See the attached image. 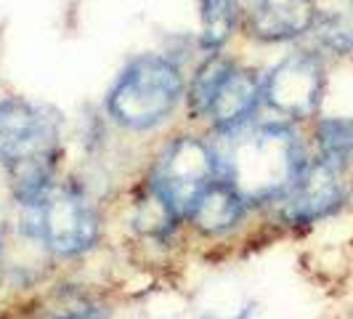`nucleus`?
Here are the masks:
<instances>
[{"instance_id": "nucleus-1", "label": "nucleus", "mask_w": 353, "mask_h": 319, "mask_svg": "<svg viewBox=\"0 0 353 319\" xmlns=\"http://www.w3.org/2000/svg\"><path fill=\"white\" fill-rule=\"evenodd\" d=\"M59 160V115L24 99L0 102V162L8 168L14 195L35 208L51 192Z\"/></svg>"}, {"instance_id": "nucleus-2", "label": "nucleus", "mask_w": 353, "mask_h": 319, "mask_svg": "<svg viewBox=\"0 0 353 319\" xmlns=\"http://www.w3.org/2000/svg\"><path fill=\"white\" fill-rule=\"evenodd\" d=\"M308 165L301 139L287 125H261L236 139L226 157V178L245 202H276Z\"/></svg>"}, {"instance_id": "nucleus-3", "label": "nucleus", "mask_w": 353, "mask_h": 319, "mask_svg": "<svg viewBox=\"0 0 353 319\" xmlns=\"http://www.w3.org/2000/svg\"><path fill=\"white\" fill-rule=\"evenodd\" d=\"M183 99V77L173 59L143 53L133 59L106 96L114 123L130 130H149L165 123Z\"/></svg>"}, {"instance_id": "nucleus-4", "label": "nucleus", "mask_w": 353, "mask_h": 319, "mask_svg": "<svg viewBox=\"0 0 353 319\" xmlns=\"http://www.w3.org/2000/svg\"><path fill=\"white\" fill-rule=\"evenodd\" d=\"M215 173L218 160L210 146L194 136H181L162 152L152 176V189L181 218L189 215L196 197L215 181Z\"/></svg>"}, {"instance_id": "nucleus-5", "label": "nucleus", "mask_w": 353, "mask_h": 319, "mask_svg": "<svg viewBox=\"0 0 353 319\" xmlns=\"http://www.w3.org/2000/svg\"><path fill=\"white\" fill-rule=\"evenodd\" d=\"M327 93V67L316 51L287 53L268 72L263 83V99L274 112L287 120H311L316 117Z\"/></svg>"}, {"instance_id": "nucleus-6", "label": "nucleus", "mask_w": 353, "mask_h": 319, "mask_svg": "<svg viewBox=\"0 0 353 319\" xmlns=\"http://www.w3.org/2000/svg\"><path fill=\"white\" fill-rule=\"evenodd\" d=\"M37 208V237L56 255H80L99 240V213L77 189H56L43 197Z\"/></svg>"}, {"instance_id": "nucleus-7", "label": "nucleus", "mask_w": 353, "mask_h": 319, "mask_svg": "<svg viewBox=\"0 0 353 319\" xmlns=\"http://www.w3.org/2000/svg\"><path fill=\"white\" fill-rule=\"evenodd\" d=\"M276 202H279L282 221L290 226H311L316 221H324L345 202L340 171L321 157L308 160L298 181Z\"/></svg>"}, {"instance_id": "nucleus-8", "label": "nucleus", "mask_w": 353, "mask_h": 319, "mask_svg": "<svg viewBox=\"0 0 353 319\" xmlns=\"http://www.w3.org/2000/svg\"><path fill=\"white\" fill-rule=\"evenodd\" d=\"M316 17V0H255L248 32L263 43H290L308 35Z\"/></svg>"}, {"instance_id": "nucleus-9", "label": "nucleus", "mask_w": 353, "mask_h": 319, "mask_svg": "<svg viewBox=\"0 0 353 319\" xmlns=\"http://www.w3.org/2000/svg\"><path fill=\"white\" fill-rule=\"evenodd\" d=\"M261 99H263V86L258 83V77L250 70L234 64L212 93L205 120H210L215 130L231 133L252 117Z\"/></svg>"}, {"instance_id": "nucleus-10", "label": "nucleus", "mask_w": 353, "mask_h": 319, "mask_svg": "<svg viewBox=\"0 0 353 319\" xmlns=\"http://www.w3.org/2000/svg\"><path fill=\"white\" fill-rule=\"evenodd\" d=\"M248 211L245 197L234 189L229 178H215L210 186L196 197L189 211V221L202 234H223L234 229Z\"/></svg>"}, {"instance_id": "nucleus-11", "label": "nucleus", "mask_w": 353, "mask_h": 319, "mask_svg": "<svg viewBox=\"0 0 353 319\" xmlns=\"http://www.w3.org/2000/svg\"><path fill=\"white\" fill-rule=\"evenodd\" d=\"M199 19L202 35L199 43L205 51L215 53L229 43L239 21V3L236 0H199Z\"/></svg>"}, {"instance_id": "nucleus-12", "label": "nucleus", "mask_w": 353, "mask_h": 319, "mask_svg": "<svg viewBox=\"0 0 353 319\" xmlns=\"http://www.w3.org/2000/svg\"><path fill=\"white\" fill-rule=\"evenodd\" d=\"M319 157L343 173L353 160V117H321L316 123Z\"/></svg>"}, {"instance_id": "nucleus-13", "label": "nucleus", "mask_w": 353, "mask_h": 319, "mask_svg": "<svg viewBox=\"0 0 353 319\" xmlns=\"http://www.w3.org/2000/svg\"><path fill=\"white\" fill-rule=\"evenodd\" d=\"M231 67H234V61H229L226 56L210 53L208 61L196 70L194 80H192V86H189V96H186V99H189V112H192V117L205 120L212 93H215L218 83L226 77V72H229Z\"/></svg>"}, {"instance_id": "nucleus-14", "label": "nucleus", "mask_w": 353, "mask_h": 319, "mask_svg": "<svg viewBox=\"0 0 353 319\" xmlns=\"http://www.w3.org/2000/svg\"><path fill=\"white\" fill-rule=\"evenodd\" d=\"M321 48L335 56H348L353 53V30H351V17L348 11H332V8H319V17L311 30Z\"/></svg>"}, {"instance_id": "nucleus-15", "label": "nucleus", "mask_w": 353, "mask_h": 319, "mask_svg": "<svg viewBox=\"0 0 353 319\" xmlns=\"http://www.w3.org/2000/svg\"><path fill=\"white\" fill-rule=\"evenodd\" d=\"M106 311L104 306H77V309H70V311H64V314H56V317H48V319H106Z\"/></svg>"}, {"instance_id": "nucleus-16", "label": "nucleus", "mask_w": 353, "mask_h": 319, "mask_svg": "<svg viewBox=\"0 0 353 319\" xmlns=\"http://www.w3.org/2000/svg\"><path fill=\"white\" fill-rule=\"evenodd\" d=\"M250 314H252V306H245L239 314H234V317H223V319H250ZM205 319H221V317H205Z\"/></svg>"}, {"instance_id": "nucleus-17", "label": "nucleus", "mask_w": 353, "mask_h": 319, "mask_svg": "<svg viewBox=\"0 0 353 319\" xmlns=\"http://www.w3.org/2000/svg\"><path fill=\"white\" fill-rule=\"evenodd\" d=\"M348 17H351V30H353V0H348Z\"/></svg>"}]
</instances>
